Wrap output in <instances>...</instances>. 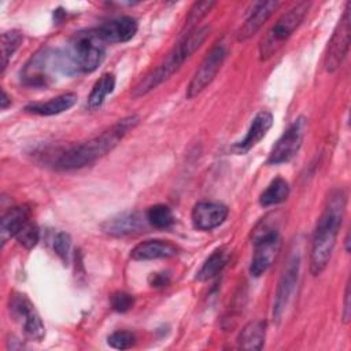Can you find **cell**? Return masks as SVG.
<instances>
[{
  "label": "cell",
  "mask_w": 351,
  "mask_h": 351,
  "mask_svg": "<svg viewBox=\"0 0 351 351\" xmlns=\"http://www.w3.org/2000/svg\"><path fill=\"white\" fill-rule=\"evenodd\" d=\"M350 3H346L344 12L328 43L324 66L325 70L329 73H333L340 67L343 63L346 55L348 53L350 47Z\"/></svg>",
  "instance_id": "30bf717a"
},
{
  "label": "cell",
  "mask_w": 351,
  "mask_h": 351,
  "mask_svg": "<svg viewBox=\"0 0 351 351\" xmlns=\"http://www.w3.org/2000/svg\"><path fill=\"white\" fill-rule=\"evenodd\" d=\"M178 254V247L167 240H145L137 244L132 251L130 256L134 261H151L171 258Z\"/></svg>",
  "instance_id": "ac0fdd59"
},
{
  "label": "cell",
  "mask_w": 351,
  "mask_h": 351,
  "mask_svg": "<svg viewBox=\"0 0 351 351\" xmlns=\"http://www.w3.org/2000/svg\"><path fill=\"white\" fill-rule=\"evenodd\" d=\"M145 219L151 226L156 229H166L173 225L174 215L169 206L155 204L145 211Z\"/></svg>",
  "instance_id": "d4e9b609"
},
{
  "label": "cell",
  "mask_w": 351,
  "mask_h": 351,
  "mask_svg": "<svg viewBox=\"0 0 351 351\" xmlns=\"http://www.w3.org/2000/svg\"><path fill=\"white\" fill-rule=\"evenodd\" d=\"M16 240L19 241L21 245H23L26 250H32L33 247L37 245L40 240V230L37 225L32 221H29L15 236Z\"/></svg>",
  "instance_id": "83f0119b"
},
{
  "label": "cell",
  "mask_w": 351,
  "mask_h": 351,
  "mask_svg": "<svg viewBox=\"0 0 351 351\" xmlns=\"http://www.w3.org/2000/svg\"><path fill=\"white\" fill-rule=\"evenodd\" d=\"M115 88V77L111 73L103 74L92 86V90L88 96V107L90 110H97L103 106L107 95H110Z\"/></svg>",
  "instance_id": "603a6c76"
},
{
  "label": "cell",
  "mask_w": 351,
  "mask_h": 351,
  "mask_svg": "<svg viewBox=\"0 0 351 351\" xmlns=\"http://www.w3.org/2000/svg\"><path fill=\"white\" fill-rule=\"evenodd\" d=\"M214 5H215L214 1H207V0L195 3L193 7L191 8L188 16H186V21H185V26H184V29H186L185 33L193 30V29L196 27V23H197L199 21H202V19L210 12V10H211ZM185 33H184V34H185Z\"/></svg>",
  "instance_id": "4316f807"
},
{
  "label": "cell",
  "mask_w": 351,
  "mask_h": 351,
  "mask_svg": "<svg viewBox=\"0 0 351 351\" xmlns=\"http://www.w3.org/2000/svg\"><path fill=\"white\" fill-rule=\"evenodd\" d=\"M228 55V45L223 41L217 43L210 52L206 55L203 62L200 63L199 69L195 71L188 88H186V97L193 99L197 96L202 90L207 88V85L211 84V81L218 74L219 69L223 64V60Z\"/></svg>",
  "instance_id": "ba28073f"
},
{
  "label": "cell",
  "mask_w": 351,
  "mask_h": 351,
  "mask_svg": "<svg viewBox=\"0 0 351 351\" xmlns=\"http://www.w3.org/2000/svg\"><path fill=\"white\" fill-rule=\"evenodd\" d=\"M30 221V210L27 206H16L10 208L0 222V240L4 245L11 237H15L18 232Z\"/></svg>",
  "instance_id": "d6986e66"
},
{
  "label": "cell",
  "mask_w": 351,
  "mask_h": 351,
  "mask_svg": "<svg viewBox=\"0 0 351 351\" xmlns=\"http://www.w3.org/2000/svg\"><path fill=\"white\" fill-rule=\"evenodd\" d=\"M137 115H129L119 119L117 123L110 126L107 130L101 132L99 136L75 145H70L58 149L49 163L59 170H74L88 166L110 151H112L122 138L138 123Z\"/></svg>",
  "instance_id": "6da1fadb"
},
{
  "label": "cell",
  "mask_w": 351,
  "mask_h": 351,
  "mask_svg": "<svg viewBox=\"0 0 351 351\" xmlns=\"http://www.w3.org/2000/svg\"><path fill=\"white\" fill-rule=\"evenodd\" d=\"M145 222H147L145 215L143 218L137 211H126L107 219L101 225V229L104 233L110 236L122 237V236H129V234L141 232V229H144Z\"/></svg>",
  "instance_id": "2e32d148"
},
{
  "label": "cell",
  "mask_w": 351,
  "mask_h": 351,
  "mask_svg": "<svg viewBox=\"0 0 351 351\" xmlns=\"http://www.w3.org/2000/svg\"><path fill=\"white\" fill-rule=\"evenodd\" d=\"M137 29V21L128 15L107 21L96 27L97 33L106 43H126L134 37Z\"/></svg>",
  "instance_id": "5bb4252c"
},
{
  "label": "cell",
  "mask_w": 351,
  "mask_h": 351,
  "mask_svg": "<svg viewBox=\"0 0 351 351\" xmlns=\"http://www.w3.org/2000/svg\"><path fill=\"white\" fill-rule=\"evenodd\" d=\"M343 321L344 324L350 322V317H351V306H350V280L346 284V289H344V300H343V313H341Z\"/></svg>",
  "instance_id": "d6a6232c"
},
{
  "label": "cell",
  "mask_w": 351,
  "mask_h": 351,
  "mask_svg": "<svg viewBox=\"0 0 351 351\" xmlns=\"http://www.w3.org/2000/svg\"><path fill=\"white\" fill-rule=\"evenodd\" d=\"M255 245L254 256L250 266V273L254 277L262 276L274 262L280 250V233H270L252 240Z\"/></svg>",
  "instance_id": "7c38bea8"
},
{
  "label": "cell",
  "mask_w": 351,
  "mask_h": 351,
  "mask_svg": "<svg viewBox=\"0 0 351 351\" xmlns=\"http://www.w3.org/2000/svg\"><path fill=\"white\" fill-rule=\"evenodd\" d=\"M148 282L151 287L155 288H162L166 287L170 282V277L167 273H152L148 278Z\"/></svg>",
  "instance_id": "1f68e13d"
},
{
  "label": "cell",
  "mask_w": 351,
  "mask_h": 351,
  "mask_svg": "<svg viewBox=\"0 0 351 351\" xmlns=\"http://www.w3.org/2000/svg\"><path fill=\"white\" fill-rule=\"evenodd\" d=\"M271 125H273V115H271V112H269L266 110L259 111L254 117V119H252V122H251V125H250L244 138L237 141L232 147V151L239 154V155L247 154L251 148H254L266 136V133L271 128Z\"/></svg>",
  "instance_id": "9a60e30c"
},
{
  "label": "cell",
  "mask_w": 351,
  "mask_h": 351,
  "mask_svg": "<svg viewBox=\"0 0 351 351\" xmlns=\"http://www.w3.org/2000/svg\"><path fill=\"white\" fill-rule=\"evenodd\" d=\"M299 270H300V256L298 254H293L287 266L284 267V271L280 277L277 289H276V298L273 304V318L276 322H278L296 289L298 278H299Z\"/></svg>",
  "instance_id": "8fae6325"
},
{
  "label": "cell",
  "mask_w": 351,
  "mask_h": 351,
  "mask_svg": "<svg viewBox=\"0 0 351 351\" xmlns=\"http://www.w3.org/2000/svg\"><path fill=\"white\" fill-rule=\"evenodd\" d=\"M277 7H278V1L255 3L248 18L245 19L244 25L240 27L237 33V40L245 41L250 37H252L262 27V25L270 18V15L276 11Z\"/></svg>",
  "instance_id": "e0dca14e"
},
{
  "label": "cell",
  "mask_w": 351,
  "mask_h": 351,
  "mask_svg": "<svg viewBox=\"0 0 351 351\" xmlns=\"http://www.w3.org/2000/svg\"><path fill=\"white\" fill-rule=\"evenodd\" d=\"M229 214L225 204L218 202H199L192 208V223L199 230H211L223 223Z\"/></svg>",
  "instance_id": "4fadbf2b"
},
{
  "label": "cell",
  "mask_w": 351,
  "mask_h": 351,
  "mask_svg": "<svg viewBox=\"0 0 351 351\" xmlns=\"http://www.w3.org/2000/svg\"><path fill=\"white\" fill-rule=\"evenodd\" d=\"M75 73H92L104 60L106 41L96 29L77 32L64 49Z\"/></svg>",
  "instance_id": "5b68a950"
},
{
  "label": "cell",
  "mask_w": 351,
  "mask_h": 351,
  "mask_svg": "<svg viewBox=\"0 0 351 351\" xmlns=\"http://www.w3.org/2000/svg\"><path fill=\"white\" fill-rule=\"evenodd\" d=\"M23 36L19 30H8L1 34V73L5 70L10 59L22 44Z\"/></svg>",
  "instance_id": "484cf974"
},
{
  "label": "cell",
  "mask_w": 351,
  "mask_h": 351,
  "mask_svg": "<svg viewBox=\"0 0 351 351\" xmlns=\"http://www.w3.org/2000/svg\"><path fill=\"white\" fill-rule=\"evenodd\" d=\"M306 126L307 123L303 117L296 118L271 148L267 158V163L280 165V163L289 162L299 152L302 147Z\"/></svg>",
  "instance_id": "9c48e42d"
},
{
  "label": "cell",
  "mask_w": 351,
  "mask_h": 351,
  "mask_svg": "<svg viewBox=\"0 0 351 351\" xmlns=\"http://www.w3.org/2000/svg\"><path fill=\"white\" fill-rule=\"evenodd\" d=\"M346 211V193L343 189H333L326 197L322 214L319 215L311 240L310 271L321 274L329 263L339 229Z\"/></svg>",
  "instance_id": "7a4b0ae2"
},
{
  "label": "cell",
  "mask_w": 351,
  "mask_h": 351,
  "mask_svg": "<svg viewBox=\"0 0 351 351\" xmlns=\"http://www.w3.org/2000/svg\"><path fill=\"white\" fill-rule=\"evenodd\" d=\"M266 336V322L255 319L248 322L237 337V344L243 350H262Z\"/></svg>",
  "instance_id": "44dd1931"
},
{
  "label": "cell",
  "mask_w": 351,
  "mask_h": 351,
  "mask_svg": "<svg viewBox=\"0 0 351 351\" xmlns=\"http://www.w3.org/2000/svg\"><path fill=\"white\" fill-rule=\"evenodd\" d=\"M288 195H289V185H288V182L284 178L277 177L261 193L259 203L263 207L276 206V204H280V203L285 202Z\"/></svg>",
  "instance_id": "cb8c5ba5"
},
{
  "label": "cell",
  "mask_w": 351,
  "mask_h": 351,
  "mask_svg": "<svg viewBox=\"0 0 351 351\" xmlns=\"http://www.w3.org/2000/svg\"><path fill=\"white\" fill-rule=\"evenodd\" d=\"M110 303H111V307L115 311L126 313V311H129L133 307L134 299H133V296L130 293L123 292V291H118V292H114L110 296Z\"/></svg>",
  "instance_id": "f546056e"
},
{
  "label": "cell",
  "mask_w": 351,
  "mask_h": 351,
  "mask_svg": "<svg viewBox=\"0 0 351 351\" xmlns=\"http://www.w3.org/2000/svg\"><path fill=\"white\" fill-rule=\"evenodd\" d=\"M210 33L208 26L195 27L193 30L185 33L182 38L177 43V45L167 53L165 60L155 67L151 73H148L134 88L132 92L133 97H140L155 89L158 85L169 80L181 66L182 63L192 56L195 51L200 48L204 43L206 37Z\"/></svg>",
  "instance_id": "3957f363"
},
{
  "label": "cell",
  "mask_w": 351,
  "mask_h": 351,
  "mask_svg": "<svg viewBox=\"0 0 351 351\" xmlns=\"http://www.w3.org/2000/svg\"><path fill=\"white\" fill-rule=\"evenodd\" d=\"M228 261H229V251L226 250V247L217 248L204 261V263L196 273L195 278L197 281H208V280L214 278L215 276H218L222 271V269L226 266Z\"/></svg>",
  "instance_id": "7402d4cb"
},
{
  "label": "cell",
  "mask_w": 351,
  "mask_h": 351,
  "mask_svg": "<svg viewBox=\"0 0 351 351\" xmlns=\"http://www.w3.org/2000/svg\"><path fill=\"white\" fill-rule=\"evenodd\" d=\"M75 74L66 52L55 48H43L25 64L21 77L29 86H47L60 75Z\"/></svg>",
  "instance_id": "277c9868"
},
{
  "label": "cell",
  "mask_w": 351,
  "mask_h": 351,
  "mask_svg": "<svg viewBox=\"0 0 351 351\" xmlns=\"http://www.w3.org/2000/svg\"><path fill=\"white\" fill-rule=\"evenodd\" d=\"M8 310L12 319L19 325L29 340L41 341L44 339V324L34 308V304L25 293L14 292L8 300Z\"/></svg>",
  "instance_id": "52a82bcc"
},
{
  "label": "cell",
  "mask_w": 351,
  "mask_h": 351,
  "mask_svg": "<svg viewBox=\"0 0 351 351\" xmlns=\"http://www.w3.org/2000/svg\"><path fill=\"white\" fill-rule=\"evenodd\" d=\"M0 100H1V110H5L11 104V99L8 97V95L5 93L4 89L1 90V99Z\"/></svg>",
  "instance_id": "836d02e7"
},
{
  "label": "cell",
  "mask_w": 351,
  "mask_h": 351,
  "mask_svg": "<svg viewBox=\"0 0 351 351\" xmlns=\"http://www.w3.org/2000/svg\"><path fill=\"white\" fill-rule=\"evenodd\" d=\"M344 244H346V251H350V233H347L346 239H344Z\"/></svg>",
  "instance_id": "e575fe53"
},
{
  "label": "cell",
  "mask_w": 351,
  "mask_h": 351,
  "mask_svg": "<svg viewBox=\"0 0 351 351\" xmlns=\"http://www.w3.org/2000/svg\"><path fill=\"white\" fill-rule=\"evenodd\" d=\"M70 247H71V239L67 233L59 232L55 236L53 240V250L56 255L64 262V265L69 262V254H70Z\"/></svg>",
  "instance_id": "4dcf8cb0"
},
{
  "label": "cell",
  "mask_w": 351,
  "mask_h": 351,
  "mask_svg": "<svg viewBox=\"0 0 351 351\" xmlns=\"http://www.w3.org/2000/svg\"><path fill=\"white\" fill-rule=\"evenodd\" d=\"M311 3L310 1H299L293 7H291L287 12H284L266 32L259 43V59L267 60L271 58L292 36V33L300 26L304 16L308 12Z\"/></svg>",
  "instance_id": "8992f818"
},
{
  "label": "cell",
  "mask_w": 351,
  "mask_h": 351,
  "mask_svg": "<svg viewBox=\"0 0 351 351\" xmlns=\"http://www.w3.org/2000/svg\"><path fill=\"white\" fill-rule=\"evenodd\" d=\"M77 95L73 92H67V93H62L59 96H55L47 101H38V103H32L27 104L25 107V110L27 112L36 114V115H44V117H49V115H56L60 112L67 111L69 108H71L75 103H77Z\"/></svg>",
  "instance_id": "ffe728a7"
},
{
  "label": "cell",
  "mask_w": 351,
  "mask_h": 351,
  "mask_svg": "<svg viewBox=\"0 0 351 351\" xmlns=\"http://www.w3.org/2000/svg\"><path fill=\"white\" fill-rule=\"evenodd\" d=\"M108 346L117 350H126L130 348L136 343V337L129 330H115L107 337Z\"/></svg>",
  "instance_id": "f1b7e54d"
}]
</instances>
